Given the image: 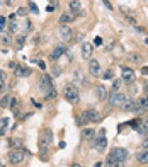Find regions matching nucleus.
<instances>
[{"mask_svg": "<svg viewBox=\"0 0 148 167\" xmlns=\"http://www.w3.org/2000/svg\"><path fill=\"white\" fill-rule=\"evenodd\" d=\"M107 147V138H106V130H99V133H97V138L94 140V148H95L97 152H104Z\"/></svg>", "mask_w": 148, "mask_h": 167, "instance_id": "1", "label": "nucleus"}, {"mask_svg": "<svg viewBox=\"0 0 148 167\" xmlns=\"http://www.w3.org/2000/svg\"><path fill=\"white\" fill-rule=\"evenodd\" d=\"M126 103H128V97H126L124 94H121V92H113L109 96V104L114 106V107H123Z\"/></svg>", "mask_w": 148, "mask_h": 167, "instance_id": "2", "label": "nucleus"}, {"mask_svg": "<svg viewBox=\"0 0 148 167\" xmlns=\"http://www.w3.org/2000/svg\"><path fill=\"white\" fill-rule=\"evenodd\" d=\"M63 96H65V99H67L68 103L75 104L78 101V89L75 85H67L65 90H63Z\"/></svg>", "mask_w": 148, "mask_h": 167, "instance_id": "3", "label": "nucleus"}, {"mask_svg": "<svg viewBox=\"0 0 148 167\" xmlns=\"http://www.w3.org/2000/svg\"><path fill=\"white\" fill-rule=\"evenodd\" d=\"M51 143H53V131H51V130H48V128L43 130L41 136H39V147H41L43 150H46Z\"/></svg>", "mask_w": 148, "mask_h": 167, "instance_id": "4", "label": "nucleus"}, {"mask_svg": "<svg viewBox=\"0 0 148 167\" xmlns=\"http://www.w3.org/2000/svg\"><path fill=\"white\" fill-rule=\"evenodd\" d=\"M58 34H60V39H61L63 43L72 41V38H73V32H72V27L68 26V24H61V27L58 29Z\"/></svg>", "mask_w": 148, "mask_h": 167, "instance_id": "5", "label": "nucleus"}, {"mask_svg": "<svg viewBox=\"0 0 148 167\" xmlns=\"http://www.w3.org/2000/svg\"><path fill=\"white\" fill-rule=\"evenodd\" d=\"M123 109H124L126 112H143V107L140 103H135V101L128 99V103L123 106Z\"/></svg>", "mask_w": 148, "mask_h": 167, "instance_id": "6", "label": "nucleus"}, {"mask_svg": "<svg viewBox=\"0 0 148 167\" xmlns=\"http://www.w3.org/2000/svg\"><path fill=\"white\" fill-rule=\"evenodd\" d=\"M24 160V150H12L9 154V162L12 165L16 164H21V162Z\"/></svg>", "mask_w": 148, "mask_h": 167, "instance_id": "7", "label": "nucleus"}, {"mask_svg": "<svg viewBox=\"0 0 148 167\" xmlns=\"http://www.w3.org/2000/svg\"><path fill=\"white\" fill-rule=\"evenodd\" d=\"M39 87H41V90L48 92V90L53 87V80H51V77H49V75H41V79H39Z\"/></svg>", "mask_w": 148, "mask_h": 167, "instance_id": "8", "label": "nucleus"}, {"mask_svg": "<svg viewBox=\"0 0 148 167\" xmlns=\"http://www.w3.org/2000/svg\"><path fill=\"white\" fill-rule=\"evenodd\" d=\"M84 114H85V118H87V121H90V123L100 121V114L97 109H87V111H84Z\"/></svg>", "mask_w": 148, "mask_h": 167, "instance_id": "9", "label": "nucleus"}, {"mask_svg": "<svg viewBox=\"0 0 148 167\" xmlns=\"http://www.w3.org/2000/svg\"><path fill=\"white\" fill-rule=\"evenodd\" d=\"M92 51H94L92 43H84V45H82V56H84L85 60H90V58H92Z\"/></svg>", "mask_w": 148, "mask_h": 167, "instance_id": "10", "label": "nucleus"}, {"mask_svg": "<svg viewBox=\"0 0 148 167\" xmlns=\"http://www.w3.org/2000/svg\"><path fill=\"white\" fill-rule=\"evenodd\" d=\"M121 79H123V80H126V82L135 80V70H131V68L124 67V68L121 70Z\"/></svg>", "mask_w": 148, "mask_h": 167, "instance_id": "11", "label": "nucleus"}, {"mask_svg": "<svg viewBox=\"0 0 148 167\" xmlns=\"http://www.w3.org/2000/svg\"><path fill=\"white\" fill-rule=\"evenodd\" d=\"M89 72H90L92 75H99V74H100V65H99V61L90 58V60H89Z\"/></svg>", "mask_w": 148, "mask_h": 167, "instance_id": "12", "label": "nucleus"}, {"mask_svg": "<svg viewBox=\"0 0 148 167\" xmlns=\"http://www.w3.org/2000/svg\"><path fill=\"white\" fill-rule=\"evenodd\" d=\"M95 96H97V99H99V101L107 99V89L102 85V84H99V85L95 87Z\"/></svg>", "mask_w": 148, "mask_h": 167, "instance_id": "13", "label": "nucleus"}, {"mask_svg": "<svg viewBox=\"0 0 148 167\" xmlns=\"http://www.w3.org/2000/svg\"><path fill=\"white\" fill-rule=\"evenodd\" d=\"M113 154L116 155V159H118L119 162H121V164L126 160V157H128V150H126V148H114Z\"/></svg>", "mask_w": 148, "mask_h": 167, "instance_id": "14", "label": "nucleus"}, {"mask_svg": "<svg viewBox=\"0 0 148 167\" xmlns=\"http://www.w3.org/2000/svg\"><path fill=\"white\" fill-rule=\"evenodd\" d=\"M106 165L107 167H119V165H121V162H119L118 159H116V155L111 152V154L107 155V159H106Z\"/></svg>", "mask_w": 148, "mask_h": 167, "instance_id": "15", "label": "nucleus"}, {"mask_svg": "<svg viewBox=\"0 0 148 167\" xmlns=\"http://www.w3.org/2000/svg\"><path fill=\"white\" fill-rule=\"evenodd\" d=\"M77 19V16H75L73 12H65L63 16L60 17V22L61 24H68V22H72V21H75Z\"/></svg>", "mask_w": 148, "mask_h": 167, "instance_id": "16", "label": "nucleus"}, {"mask_svg": "<svg viewBox=\"0 0 148 167\" xmlns=\"http://www.w3.org/2000/svg\"><path fill=\"white\" fill-rule=\"evenodd\" d=\"M16 75H17V77H29V75H31V68L29 67H17L16 68Z\"/></svg>", "mask_w": 148, "mask_h": 167, "instance_id": "17", "label": "nucleus"}, {"mask_svg": "<svg viewBox=\"0 0 148 167\" xmlns=\"http://www.w3.org/2000/svg\"><path fill=\"white\" fill-rule=\"evenodd\" d=\"M70 10L75 14V16H78V14H82L80 2H78V0H70Z\"/></svg>", "mask_w": 148, "mask_h": 167, "instance_id": "18", "label": "nucleus"}, {"mask_svg": "<svg viewBox=\"0 0 148 167\" xmlns=\"http://www.w3.org/2000/svg\"><path fill=\"white\" fill-rule=\"evenodd\" d=\"M9 145H10L12 150H21V148H22V140H21V138H10Z\"/></svg>", "mask_w": 148, "mask_h": 167, "instance_id": "19", "label": "nucleus"}, {"mask_svg": "<svg viewBox=\"0 0 148 167\" xmlns=\"http://www.w3.org/2000/svg\"><path fill=\"white\" fill-rule=\"evenodd\" d=\"M63 53H65V46H58V48H55V50L51 51V56H49V58L55 61V60H58V58L63 55Z\"/></svg>", "mask_w": 148, "mask_h": 167, "instance_id": "20", "label": "nucleus"}, {"mask_svg": "<svg viewBox=\"0 0 148 167\" xmlns=\"http://www.w3.org/2000/svg\"><path fill=\"white\" fill-rule=\"evenodd\" d=\"M10 109L14 111V114H19V101H17V97L16 96H12L10 97Z\"/></svg>", "mask_w": 148, "mask_h": 167, "instance_id": "21", "label": "nucleus"}, {"mask_svg": "<svg viewBox=\"0 0 148 167\" xmlns=\"http://www.w3.org/2000/svg\"><path fill=\"white\" fill-rule=\"evenodd\" d=\"M136 159H138V162H140V164H148V148H146L145 152H140V154H138V157H136Z\"/></svg>", "mask_w": 148, "mask_h": 167, "instance_id": "22", "label": "nucleus"}, {"mask_svg": "<svg viewBox=\"0 0 148 167\" xmlns=\"http://www.w3.org/2000/svg\"><path fill=\"white\" fill-rule=\"evenodd\" d=\"M82 138H84V140H90V138H94V130L85 128L84 131H82Z\"/></svg>", "mask_w": 148, "mask_h": 167, "instance_id": "23", "label": "nucleus"}, {"mask_svg": "<svg viewBox=\"0 0 148 167\" xmlns=\"http://www.w3.org/2000/svg\"><path fill=\"white\" fill-rule=\"evenodd\" d=\"M7 106H10V96H3L0 99V107H7Z\"/></svg>", "mask_w": 148, "mask_h": 167, "instance_id": "24", "label": "nucleus"}, {"mask_svg": "<svg viewBox=\"0 0 148 167\" xmlns=\"http://www.w3.org/2000/svg\"><path fill=\"white\" fill-rule=\"evenodd\" d=\"M55 97H56V90L51 87V89H49L48 92H46V99H48V101H51V99H55Z\"/></svg>", "mask_w": 148, "mask_h": 167, "instance_id": "25", "label": "nucleus"}, {"mask_svg": "<svg viewBox=\"0 0 148 167\" xmlns=\"http://www.w3.org/2000/svg\"><path fill=\"white\" fill-rule=\"evenodd\" d=\"M24 41H26V36H24V34H21V36H17V39H16V43H17V46H19V48H22V46H24Z\"/></svg>", "mask_w": 148, "mask_h": 167, "instance_id": "26", "label": "nucleus"}, {"mask_svg": "<svg viewBox=\"0 0 148 167\" xmlns=\"http://www.w3.org/2000/svg\"><path fill=\"white\" fill-rule=\"evenodd\" d=\"M140 104H141L143 111H148V97H141V101H140Z\"/></svg>", "mask_w": 148, "mask_h": 167, "instance_id": "27", "label": "nucleus"}, {"mask_svg": "<svg viewBox=\"0 0 148 167\" xmlns=\"http://www.w3.org/2000/svg\"><path fill=\"white\" fill-rule=\"evenodd\" d=\"M113 75H114L113 70H107V72H104V74H102V79H104V80H107V79H113Z\"/></svg>", "mask_w": 148, "mask_h": 167, "instance_id": "28", "label": "nucleus"}, {"mask_svg": "<svg viewBox=\"0 0 148 167\" xmlns=\"http://www.w3.org/2000/svg\"><path fill=\"white\" fill-rule=\"evenodd\" d=\"M121 84H123L121 79H116V80H114V84H113V89H114V90H118L119 87H121Z\"/></svg>", "mask_w": 148, "mask_h": 167, "instance_id": "29", "label": "nucleus"}, {"mask_svg": "<svg viewBox=\"0 0 148 167\" xmlns=\"http://www.w3.org/2000/svg\"><path fill=\"white\" fill-rule=\"evenodd\" d=\"M51 74H53V77H58V75L61 74V68H60V67H53Z\"/></svg>", "mask_w": 148, "mask_h": 167, "instance_id": "30", "label": "nucleus"}, {"mask_svg": "<svg viewBox=\"0 0 148 167\" xmlns=\"http://www.w3.org/2000/svg\"><path fill=\"white\" fill-rule=\"evenodd\" d=\"M9 31H10V32H16V31H17V22H16V21L9 24Z\"/></svg>", "mask_w": 148, "mask_h": 167, "instance_id": "31", "label": "nucleus"}, {"mask_svg": "<svg viewBox=\"0 0 148 167\" xmlns=\"http://www.w3.org/2000/svg\"><path fill=\"white\" fill-rule=\"evenodd\" d=\"M128 125L131 126V128H135V130H136V128H140V121H138V119H135V121H129Z\"/></svg>", "mask_w": 148, "mask_h": 167, "instance_id": "32", "label": "nucleus"}, {"mask_svg": "<svg viewBox=\"0 0 148 167\" xmlns=\"http://www.w3.org/2000/svg\"><path fill=\"white\" fill-rule=\"evenodd\" d=\"M102 3H104V7L106 9H109V10H113V3L109 2V0H102Z\"/></svg>", "mask_w": 148, "mask_h": 167, "instance_id": "33", "label": "nucleus"}, {"mask_svg": "<svg viewBox=\"0 0 148 167\" xmlns=\"http://www.w3.org/2000/svg\"><path fill=\"white\" fill-rule=\"evenodd\" d=\"M26 14H27V10L24 9V7H21V9L17 10V16H26Z\"/></svg>", "mask_w": 148, "mask_h": 167, "instance_id": "34", "label": "nucleus"}, {"mask_svg": "<svg viewBox=\"0 0 148 167\" xmlns=\"http://www.w3.org/2000/svg\"><path fill=\"white\" fill-rule=\"evenodd\" d=\"M94 45H95V46H100V45H102V38H99V36H97V38L94 39Z\"/></svg>", "mask_w": 148, "mask_h": 167, "instance_id": "35", "label": "nucleus"}, {"mask_svg": "<svg viewBox=\"0 0 148 167\" xmlns=\"http://www.w3.org/2000/svg\"><path fill=\"white\" fill-rule=\"evenodd\" d=\"M29 7H31V10H32V12H36V14L39 12V9L36 7V3H34V2H31V5H29Z\"/></svg>", "mask_w": 148, "mask_h": 167, "instance_id": "36", "label": "nucleus"}, {"mask_svg": "<svg viewBox=\"0 0 148 167\" xmlns=\"http://www.w3.org/2000/svg\"><path fill=\"white\" fill-rule=\"evenodd\" d=\"M16 17H17V14H10V16H9V21H10V22H14V21H16Z\"/></svg>", "mask_w": 148, "mask_h": 167, "instance_id": "37", "label": "nucleus"}, {"mask_svg": "<svg viewBox=\"0 0 148 167\" xmlns=\"http://www.w3.org/2000/svg\"><path fill=\"white\" fill-rule=\"evenodd\" d=\"M9 67H10V68H17V67H19V65H17L16 61H10V63H9Z\"/></svg>", "mask_w": 148, "mask_h": 167, "instance_id": "38", "label": "nucleus"}, {"mask_svg": "<svg viewBox=\"0 0 148 167\" xmlns=\"http://www.w3.org/2000/svg\"><path fill=\"white\" fill-rule=\"evenodd\" d=\"M38 65H39V68H43V70H44V68H46L44 61H39V60H38Z\"/></svg>", "mask_w": 148, "mask_h": 167, "instance_id": "39", "label": "nucleus"}, {"mask_svg": "<svg viewBox=\"0 0 148 167\" xmlns=\"http://www.w3.org/2000/svg\"><path fill=\"white\" fill-rule=\"evenodd\" d=\"M51 5H53V9H58V0H53V3H51Z\"/></svg>", "mask_w": 148, "mask_h": 167, "instance_id": "40", "label": "nucleus"}, {"mask_svg": "<svg viewBox=\"0 0 148 167\" xmlns=\"http://www.w3.org/2000/svg\"><path fill=\"white\" fill-rule=\"evenodd\" d=\"M46 10H48V12H55V9H53V5H51V3H49V5L46 7Z\"/></svg>", "mask_w": 148, "mask_h": 167, "instance_id": "41", "label": "nucleus"}, {"mask_svg": "<svg viewBox=\"0 0 148 167\" xmlns=\"http://www.w3.org/2000/svg\"><path fill=\"white\" fill-rule=\"evenodd\" d=\"M141 74H143V75H148V67H143V68H141Z\"/></svg>", "mask_w": 148, "mask_h": 167, "instance_id": "42", "label": "nucleus"}, {"mask_svg": "<svg viewBox=\"0 0 148 167\" xmlns=\"http://www.w3.org/2000/svg\"><path fill=\"white\" fill-rule=\"evenodd\" d=\"M143 147H145V148H148V136H146L145 140H143Z\"/></svg>", "mask_w": 148, "mask_h": 167, "instance_id": "43", "label": "nucleus"}, {"mask_svg": "<svg viewBox=\"0 0 148 167\" xmlns=\"http://www.w3.org/2000/svg\"><path fill=\"white\" fill-rule=\"evenodd\" d=\"M14 2H16V0H5V5H12Z\"/></svg>", "mask_w": 148, "mask_h": 167, "instance_id": "44", "label": "nucleus"}, {"mask_svg": "<svg viewBox=\"0 0 148 167\" xmlns=\"http://www.w3.org/2000/svg\"><path fill=\"white\" fill-rule=\"evenodd\" d=\"M3 24H5V19H3V17H0V26H3Z\"/></svg>", "mask_w": 148, "mask_h": 167, "instance_id": "45", "label": "nucleus"}, {"mask_svg": "<svg viewBox=\"0 0 148 167\" xmlns=\"http://www.w3.org/2000/svg\"><path fill=\"white\" fill-rule=\"evenodd\" d=\"M3 79H5V74H3V72H0V80H3Z\"/></svg>", "mask_w": 148, "mask_h": 167, "instance_id": "46", "label": "nucleus"}, {"mask_svg": "<svg viewBox=\"0 0 148 167\" xmlns=\"http://www.w3.org/2000/svg\"><path fill=\"white\" fill-rule=\"evenodd\" d=\"M72 167H82L80 164H77V162H75V164H72Z\"/></svg>", "mask_w": 148, "mask_h": 167, "instance_id": "47", "label": "nucleus"}, {"mask_svg": "<svg viewBox=\"0 0 148 167\" xmlns=\"http://www.w3.org/2000/svg\"><path fill=\"white\" fill-rule=\"evenodd\" d=\"M94 167H102V164H100V162H97V164L94 165Z\"/></svg>", "mask_w": 148, "mask_h": 167, "instance_id": "48", "label": "nucleus"}, {"mask_svg": "<svg viewBox=\"0 0 148 167\" xmlns=\"http://www.w3.org/2000/svg\"><path fill=\"white\" fill-rule=\"evenodd\" d=\"M2 84H3V80H0V90H2V87H3V85H2Z\"/></svg>", "mask_w": 148, "mask_h": 167, "instance_id": "49", "label": "nucleus"}, {"mask_svg": "<svg viewBox=\"0 0 148 167\" xmlns=\"http://www.w3.org/2000/svg\"><path fill=\"white\" fill-rule=\"evenodd\" d=\"M145 126H146V130H148V119H146V121H145Z\"/></svg>", "mask_w": 148, "mask_h": 167, "instance_id": "50", "label": "nucleus"}, {"mask_svg": "<svg viewBox=\"0 0 148 167\" xmlns=\"http://www.w3.org/2000/svg\"><path fill=\"white\" fill-rule=\"evenodd\" d=\"M3 31V26H0V32H2Z\"/></svg>", "mask_w": 148, "mask_h": 167, "instance_id": "51", "label": "nucleus"}, {"mask_svg": "<svg viewBox=\"0 0 148 167\" xmlns=\"http://www.w3.org/2000/svg\"><path fill=\"white\" fill-rule=\"evenodd\" d=\"M145 43H146V45H148V38H146V41H145Z\"/></svg>", "mask_w": 148, "mask_h": 167, "instance_id": "52", "label": "nucleus"}, {"mask_svg": "<svg viewBox=\"0 0 148 167\" xmlns=\"http://www.w3.org/2000/svg\"><path fill=\"white\" fill-rule=\"evenodd\" d=\"M0 167H5V165H0Z\"/></svg>", "mask_w": 148, "mask_h": 167, "instance_id": "53", "label": "nucleus"}, {"mask_svg": "<svg viewBox=\"0 0 148 167\" xmlns=\"http://www.w3.org/2000/svg\"><path fill=\"white\" fill-rule=\"evenodd\" d=\"M31 2H32V0H31Z\"/></svg>", "mask_w": 148, "mask_h": 167, "instance_id": "54", "label": "nucleus"}, {"mask_svg": "<svg viewBox=\"0 0 148 167\" xmlns=\"http://www.w3.org/2000/svg\"><path fill=\"white\" fill-rule=\"evenodd\" d=\"M0 165H2V164H0Z\"/></svg>", "mask_w": 148, "mask_h": 167, "instance_id": "55", "label": "nucleus"}]
</instances>
